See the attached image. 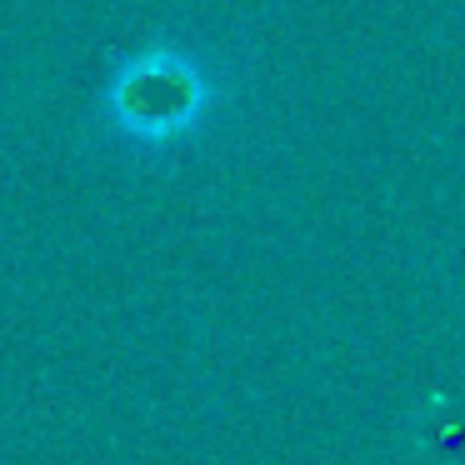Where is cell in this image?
Returning a JSON list of instances; mask_svg holds the SVG:
<instances>
[{
	"instance_id": "1",
	"label": "cell",
	"mask_w": 465,
	"mask_h": 465,
	"mask_svg": "<svg viewBox=\"0 0 465 465\" xmlns=\"http://www.w3.org/2000/svg\"><path fill=\"white\" fill-rule=\"evenodd\" d=\"M205 105V85L185 55L175 51H145L121 65L111 85V111L131 135L145 141H165V135L185 131Z\"/></svg>"
}]
</instances>
